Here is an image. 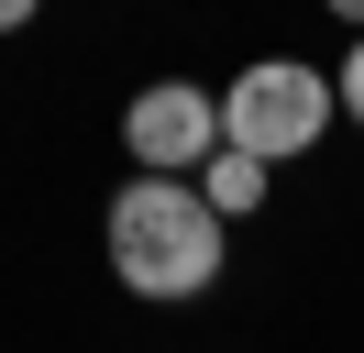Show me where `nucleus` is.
Segmentation results:
<instances>
[{
  "label": "nucleus",
  "mask_w": 364,
  "mask_h": 353,
  "mask_svg": "<svg viewBox=\"0 0 364 353\" xmlns=\"http://www.w3.org/2000/svg\"><path fill=\"white\" fill-rule=\"evenodd\" d=\"M100 243H111V276L133 287V298H155V309L210 298V287H221V265H232V221L210 210L188 176H122Z\"/></svg>",
  "instance_id": "obj_1"
},
{
  "label": "nucleus",
  "mask_w": 364,
  "mask_h": 353,
  "mask_svg": "<svg viewBox=\"0 0 364 353\" xmlns=\"http://www.w3.org/2000/svg\"><path fill=\"white\" fill-rule=\"evenodd\" d=\"M331 122H342V88H331V66H309V56H254L243 78L221 88V144L254 154V166H298Z\"/></svg>",
  "instance_id": "obj_2"
},
{
  "label": "nucleus",
  "mask_w": 364,
  "mask_h": 353,
  "mask_svg": "<svg viewBox=\"0 0 364 353\" xmlns=\"http://www.w3.org/2000/svg\"><path fill=\"white\" fill-rule=\"evenodd\" d=\"M122 154H133L144 176H199L210 154H221V88L144 78L133 100H122Z\"/></svg>",
  "instance_id": "obj_3"
},
{
  "label": "nucleus",
  "mask_w": 364,
  "mask_h": 353,
  "mask_svg": "<svg viewBox=\"0 0 364 353\" xmlns=\"http://www.w3.org/2000/svg\"><path fill=\"white\" fill-rule=\"evenodd\" d=\"M188 188H199L221 221H254V210H265V188H276V166H254V154H232V144H221L199 176H188Z\"/></svg>",
  "instance_id": "obj_4"
},
{
  "label": "nucleus",
  "mask_w": 364,
  "mask_h": 353,
  "mask_svg": "<svg viewBox=\"0 0 364 353\" xmlns=\"http://www.w3.org/2000/svg\"><path fill=\"white\" fill-rule=\"evenodd\" d=\"M331 88H342V122H353V132H364V33H353V44H342V66H331Z\"/></svg>",
  "instance_id": "obj_5"
},
{
  "label": "nucleus",
  "mask_w": 364,
  "mask_h": 353,
  "mask_svg": "<svg viewBox=\"0 0 364 353\" xmlns=\"http://www.w3.org/2000/svg\"><path fill=\"white\" fill-rule=\"evenodd\" d=\"M23 22H33V0H0V33H23Z\"/></svg>",
  "instance_id": "obj_6"
}]
</instances>
